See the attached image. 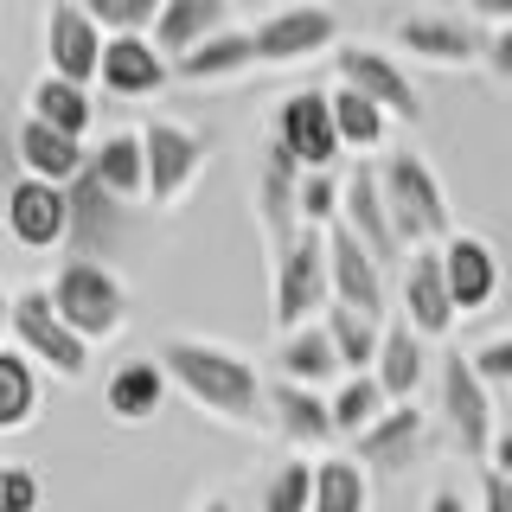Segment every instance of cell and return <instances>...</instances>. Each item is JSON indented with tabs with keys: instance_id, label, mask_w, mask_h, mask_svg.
<instances>
[{
	"instance_id": "cell-31",
	"label": "cell",
	"mask_w": 512,
	"mask_h": 512,
	"mask_svg": "<svg viewBox=\"0 0 512 512\" xmlns=\"http://www.w3.org/2000/svg\"><path fill=\"white\" fill-rule=\"evenodd\" d=\"M39 404H45L39 365L20 359L13 346H0V436H20V429H32V423H39Z\"/></svg>"
},
{
	"instance_id": "cell-17",
	"label": "cell",
	"mask_w": 512,
	"mask_h": 512,
	"mask_svg": "<svg viewBox=\"0 0 512 512\" xmlns=\"http://www.w3.org/2000/svg\"><path fill=\"white\" fill-rule=\"evenodd\" d=\"M423 448H429V410L391 404L359 442H352V461H359L365 474H372V468H378V474H404V468H416V461H423Z\"/></svg>"
},
{
	"instance_id": "cell-32",
	"label": "cell",
	"mask_w": 512,
	"mask_h": 512,
	"mask_svg": "<svg viewBox=\"0 0 512 512\" xmlns=\"http://www.w3.org/2000/svg\"><path fill=\"white\" fill-rule=\"evenodd\" d=\"M327 109H333V135H340V154H378L384 148V135H391V116H384L378 103H365L359 90H346V84H333L327 90Z\"/></svg>"
},
{
	"instance_id": "cell-3",
	"label": "cell",
	"mask_w": 512,
	"mask_h": 512,
	"mask_svg": "<svg viewBox=\"0 0 512 512\" xmlns=\"http://www.w3.org/2000/svg\"><path fill=\"white\" fill-rule=\"evenodd\" d=\"M45 295H52L58 320L84 346H103V340H116V333L128 327V288H122V276L109 263L71 256V263H58V276L45 282Z\"/></svg>"
},
{
	"instance_id": "cell-45",
	"label": "cell",
	"mask_w": 512,
	"mask_h": 512,
	"mask_svg": "<svg viewBox=\"0 0 512 512\" xmlns=\"http://www.w3.org/2000/svg\"><path fill=\"white\" fill-rule=\"evenodd\" d=\"M423 512H474V506L461 500L455 487H436V493H429V500H423Z\"/></svg>"
},
{
	"instance_id": "cell-39",
	"label": "cell",
	"mask_w": 512,
	"mask_h": 512,
	"mask_svg": "<svg viewBox=\"0 0 512 512\" xmlns=\"http://www.w3.org/2000/svg\"><path fill=\"white\" fill-rule=\"evenodd\" d=\"M468 365L480 372L487 391H512V333H493V340H480L468 352Z\"/></svg>"
},
{
	"instance_id": "cell-47",
	"label": "cell",
	"mask_w": 512,
	"mask_h": 512,
	"mask_svg": "<svg viewBox=\"0 0 512 512\" xmlns=\"http://www.w3.org/2000/svg\"><path fill=\"white\" fill-rule=\"evenodd\" d=\"M192 512H237V500H224V493H205V500L192 506Z\"/></svg>"
},
{
	"instance_id": "cell-26",
	"label": "cell",
	"mask_w": 512,
	"mask_h": 512,
	"mask_svg": "<svg viewBox=\"0 0 512 512\" xmlns=\"http://www.w3.org/2000/svg\"><path fill=\"white\" fill-rule=\"evenodd\" d=\"M160 404H167V372H160V359H122L116 372L103 378V410L116 416V423H154Z\"/></svg>"
},
{
	"instance_id": "cell-10",
	"label": "cell",
	"mask_w": 512,
	"mask_h": 512,
	"mask_svg": "<svg viewBox=\"0 0 512 512\" xmlns=\"http://www.w3.org/2000/svg\"><path fill=\"white\" fill-rule=\"evenodd\" d=\"M250 45H256V64H308L314 52L340 45V13L320 7V0H295V7L256 20Z\"/></svg>"
},
{
	"instance_id": "cell-44",
	"label": "cell",
	"mask_w": 512,
	"mask_h": 512,
	"mask_svg": "<svg viewBox=\"0 0 512 512\" xmlns=\"http://www.w3.org/2000/svg\"><path fill=\"white\" fill-rule=\"evenodd\" d=\"M474 7V20H487V26H512V0H468Z\"/></svg>"
},
{
	"instance_id": "cell-18",
	"label": "cell",
	"mask_w": 512,
	"mask_h": 512,
	"mask_svg": "<svg viewBox=\"0 0 512 512\" xmlns=\"http://www.w3.org/2000/svg\"><path fill=\"white\" fill-rule=\"evenodd\" d=\"M0 218H7V237L20 250H58L64 231H71V205H64V186H45V180H13L7 205H0Z\"/></svg>"
},
{
	"instance_id": "cell-40",
	"label": "cell",
	"mask_w": 512,
	"mask_h": 512,
	"mask_svg": "<svg viewBox=\"0 0 512 512\" xmlns=\"http://www.w3.org/2000/svg\"><path fill=\"white\" fill-rule=\"evenodd\" d=\"M39 500H45L39 474L20 461H0V512H39Z\"/></svg>"
},
{
	"instance_id": "cell-42",
	"label": "cell",
	"mask_w": 512,
	"mask_h": 512,
	"mask_svg": "<svg viewBox=\"0 0 512 512\" xmlns=\"http://www.w3.org/2000/svg\"><path fill=\"white\" fill-rule=\"evenodd\" d=\"M474 512H512V480L493 474V468H480V506Z\"/></svg>"
},
{
	"instance_id": "cell-23",
	"label": "cell",
	"mask_w": 512,
	"mask_h": 512,
	"mask_svg": "<svg viewBox=\"0 0 512 512\" xmlns=\"http://www.w3.org/2000/svg\"><path fill=\"white\" fill-rule=\"evenodd\" d=\"M269 429L295 448H327L333 442V410H327V391H301V384H282L269 378Z\"/></svg>"
},
{
	"instance_id": "cell-22",
	"label": "cell",
	"mask_w": 512,
	"mask_h": 512,
	"mask_svg": "<svg viewBox=\"0 0 512 512\" xmlns=\"http://www.w3.org/2000/svg\"><path fill=\"white\" fill-rule=\"evenodd\" d=\"M13 160H20L26 180L71 186L77 173L90 167V148L71 141V135H58V128H45V122H32V116H20V128H13Z\"/></svg>"
},
{
	"instance_id": "cell-14",
	"label": "cell",
	"mask_w": 512,
	"mask_h": 512,
	"mask_svg": "<svg viewBox=\"0 0 512 512\" xmlns=\"http://www.w3.org/2000/svg\"><path fill=\"white\" fill-rule=\"evenodd\" d=\"M327 282H333V308H352L365 320H384V269L372 263V250L346 231V224H327Z\"/></svg>"
},
{
	"instance_id": "cell-13",
	"label": "cell",
	"mask_w": 512,
	"mask_h": 512,
	"mask_svg": "<svg viewBox=\"0 0 512 512\" xmlns=\"http://www.w3.org/2000/svg\"><path fill=\"white\" fill-rule=\"evenodd\" d=\"M64 205H71V231H64L71 256H84V263L116 256V244L128 237V205H116L90 173H77V180L64 186Z\"/></svg>"
},
{
	"instance_id": "cell-15",
	"label": "cell",
	"mask_w": 512,
	"mask_h": 512,
	"mask_svg": "<svg viewBox=\"0 0 512 512\" xmlns=\"http://www.w3.org/2000/svg\"><path fill=\"white\" fill-rule=\"evenodd\" d=\"M340 224L352 237H359L365 250H372V263L378 269H397L404 263V244H397V231H391V212H384V192H378V167L372 160H359V167L346 173V192H340Z\"/></svg>"
},
{
	"instance_id": "cell-21",
	"label": "cell",
	"mask_w": 512,
	"mask_h": 512,
	"mask_svg": "<svg viewBox=\"0 0 512 512\" xmlns=\"http://www.w3.org/2000/svg\"><path fill=\"white\" fill-rule=\"evenodd\" d=\"M96 84L122 103H148L154 90L173 84V64L154 52V39H109L103 45V64H96Z\"/></svg>"
},
{
	"instance_id": "cell-33",
	"label": "cell",
	"mask_w": 512,
	"mask_h": 512,
	"mask_svg": "<svg viewBox=\"0 0 512 512\" xmlns=\"http://www.w3.org/2000/svg\"><path fill=\"white\" fill-rule=\"evenodd\" d=\"M308 512H372V474L352 455L314 461V506Z\"/></svg>"
},
{
	"instance_id": "cell-4",
	"label": "cell",
	"mask_w": 512,
	"mask_h": 512,
	"mask_svg": "<svg viewBox=\"0 0 512 512\" xmlns=\"http://www.w3.org/2000/svg\"><path fill=\"white\" fill-rule=\"evenodd\" d=\"M333 308V282H327V231H301L282 256H269V320L276 333L314 327Z\"/></svg>"
},
{
	"instance_id": "cell-2",
	"label": "cell",
	"mask_w": 512,
	"mask_h": 512,
	"mask_svg": "<svg viewBox=\"0 0 512 512\" xmlns=\"http://www.w3.org/2000/svg\"><path fill=\"white\" fill-rule=\"evenodd\" d=\"M378 167V192H384V212H391V231L404 250H436L455 237V212H448V192L436 180V167H429L416 148H391Z\"/></svg>"
},
{
	"instance_id": "cell-25",
	"label": "cell",
	"mask_w": 512,
	"mask_h": 512,
	"mask_svg": "<svg viewBox=\"0 0 512 512\" xmlns=\"http://www.w3.org/2000/svg\"><path fill=\"white\" fill-rule=\"evenodd\" d=\"M224 26H231V0H167L148 39H154V52L173 64V58L199 52L205 39H218Z\"/></svg>"
},
{
	"instance_id": "cell-30",
	"label": "cell",
	"mask_w": 512,
	"mask_h": 512,
	"mask_svg": "<svg viewBox=\"0 0 512 512\" xmlns=\"http://www.w3.org/2000/svg\"><path fill=\"white\" fill-rule=\"evenodd\" d=\"M26 116L45 122V128H58V135H71V141H84L90 122H96V103H90L84 84H64V77L45 71L39 84L26 90Z\"/></svg>"
},
{
	"instance_id": "cell-5",
	"label": "cell",
	"mask_w": 512,
	"mask_h": 512,
	"mask_svg": "<svg viewBox=\"0 0 512 512\" xmlns=\"http://www.w3.org/2000/svg\"><path fill=\"white\" fill-rule=\"evenodd\" d=\"M13 352L32 359L39 372L64 378V384H77L90 372V346L58 320V308H52L45 288H20V295H13Z\"/></svg>"
},
{
	"instance_id": "cell-29",
	"label": "cell",
	"mask_w": 512,
	"mask_h": 512,
	"mask_svg": "<svg viewBox=\"0 0 512 512\" xmlns=\"http://www.w3.org/2000/svg\"><path fill=\"white\" fill-rule=\"evenodd\" d=\"M423 372H429L423 340H416L404 320H391V327H384V340H378V365H372L378 391L391 397V404H416V384H423Z\"/></svg>"
},
{
	"instance_id": "cell-46",
	"label": "cell",
	"mask_w": 512,
	"mask_h": 512,
	"mask_svg": "<svg viewBox=\"0 0 512 512\" xmlns=\"http://www.w3.org/2000/svg\"><path fill=\"white\" fill-rule=\"evenodd\" d=\"M7 333H13V295L0 288V346H7Z\"/></svg>"
},
{
	"instance_id": "cell-35",
	"label": "cell",
	"mask_w": 512,
	"mask_h": 512,
	"mask_svg": "<svg viewBox=\"0 0 512 512\" xmlns=\"http://www.w3.org/2000/svg\"><path fill=\"white\" fill-rule=\"evenodd\" d=\"M320 333L333 340V352H340V372H372L378 365V340H384V320H365L352 308H327L320 314Z\"/></svg>"
},
{
	"instance_id": "cell-36",
	"label": "cell",
	"mask_w": 512,
	"mask_h": 512,
	"mask_svg": "<svg viewBox=\"0 0 512 512\" xmlns=\"http://www.w3.org/2000/svg\"><path fill=\"white\" fill-rule=\"evenodd\" d=\"M314 506V461L308 455H288L263 474L256 487V512H308Z\"/></svg>"
},
{
	"instance_id": "cell-37",
	"label": "cell",
	"mask_w": 512,
	"mask_h": 512,
	"mask_svg": "<svg viewBox=\"0 0 512 512\" xmlns=\"http://www.w3.org/2000/svg\"><path fill=\"white\" fill-rule=\"evenodd\" d=\"M77 7L103 26V39H148L167 0H77Z\"/></svg>"
},
{
	"instance_id": "cell-12",
	"label": "cell",
	"mask_w": 512,
	"mask_h": 512,
	"mask_svg": "<svg viewBox=\"0 0 512 512\" xmlns=\"http://www.w3.org/2000/svg\"><path fill=\"white\" fill-rule=\"evenodd\" d=\"M391 45L410 52V58H423V64H442V71H468V64H480V45L487 39H480L474 20H461V13L423 7V13H410V20H397Z\"/></svg>"
},
{
	"instance_id": "cell-38",
	"label": "cell",
	"mask_w": 512,
	"mask_h": 512,
	"mask_svg": "<svg viewBox=\"0 0 512 512\" xmlns=\"http://www.w3.org/2000/svg\"><path fill=\"white\" fill-rule=\"evenodd\" d=\"M340 192H346L340 173H301V180H295V212H301V224H308V231L340 224Z\"/></svg>"
},
{
	"instance_id": "cell-16",
	"label": "cell",
	"mask_w": 512,
	"mask_h": 512,
	"mask_svg": "<svg viewBox=\"0 0 512 512\" xmlns=\"http://www.w3.org/2000/svg\"><path fill=\"white\" fill-rule=\"evenodd\" d=\"M436 256H442V282H448V301H455V314H474V308H487V301L500 295L506 269H500V250H493L487 237L455 231L448 244H436Z\"/></svg>"
},
{
	"instance_id": "cell-41",
	"label": "cell",
	"mask_w": 512,
	"mask_h": 512,
	"mask_svg": "<svg viewBox=\"0 0 512 512\" xmlns=\"http://www.w3.org/2000/svg\"><path fill=\"white\" fill-rule=\"evenodd\" d=\"M480 64H487L493 84L512 90V26H493V32H487V45H480Z\"/></svg>"
},
{
	"instance_id": "cell-24",
	"label": "cell",
	"mask_w": 512,
	"mask_h": 512,
	"mask_svg": "<svg viewBox=\"0 0 512 512\" xmlns=\"http://www.w3.org/2000/svg\"><path fill=\"white\" fill-rule=\"evenodd\" d=\"M90 180L109 192L116 205H141L148 199V154H141V128H116L90 148Z\"/></svg>"
},
{
	"instance_id": "cell-28",
	"label": "cell",
	"mask_w": 512,
	"mask_h": 512,
	"mask_svg": "<svg viewBox=\"0 0 512 512\" xmlns=\"http://www.w3.org/2000/svg\"><path fill=\"white\" fill-rule=\"evenodd\" d=\"M256 71V45H250V26H224L218 39H205L199 52L173 58V84H231V77Z\"/></svg>"
},
{
	"instance_id": "cell-27",
	"label": "cell",
	"mask_w": 512,
	"mask_h": 512,
	"mask_svg": "<svg viewBox=\"0 0 512 512\" xmlns=\"http://www.w3.org/2000/svg\"><path fill=\"white\" fill-rule=\"evenodd\" d=\"M276 378L282 384H301V391H333L346 372H340V352H333V340L314 327H295L276 340Z\"/></svg>"
},
{
	"instance_id": "cell-7",
	"label": "cell",
	"mask_w": 512,
	"mask_h": 512,
	"mask_svg": "<svg viewBox=\"0 0 512 512\" xmlns=\"http://www.w3.org/2000/svg\"><path fill=\"white\" fill-rule=\"evenodd\" d=\"M269 141L295 160L301 173H333L340 167V135H333L327 90H288L269 109Z\"/></svg>"
},
{
	"instance_id": "cell-43",
	"label": "cell",
	"mask_w": 512,
	"mask_h": 512,
	"mask_svg": "<svg viewBox=\"0 0 512 512\" xmlns=\"http://www.w3.org/2000/svg\"><path fill=\"white\" fill-rule=\"evenodd\" d=\"M480 468H493V474H506V480H512V423L500 429V436H493V455L480 461Z\"/></svg>"
},
{
	"instance_id": "cell-19",
	"label": "cell",
	"mask_w": 512,
	"mask_h": 512,
	"mask_svg": "<svg viewBox=\"0 0 512 512\" xmlns=\"http://www.w3.org/2000/svg\"><path fill=\"white\" fill-rule=\"evenodd\" d=\"M397 308H404V327L416 340H448V333H455L461 314H455V301H448L436 250H410L404 256V295H397Z\"/></svg>"
},
{
	"instance_id": "cell-6",
	"label": "cell",
	"mask_w": 512,
	"mask_h": 512,
	"mask_svg": "<svg viewBox=\"0 0 512 512\" xmlns=\"http://www.w3.org/2000/svg\"><path fill=\"white\" fill-rule=\"evenodd\" d=\"M436 410H442V436L455 455H468V461H487L493 455V436H500V423H493V391L480 384V372L468 365V352H448L442 359V397H436Z\"/></svg>"
},
{
	"instance_id": "cell-20",
	"label": "cell",
	"mask_w": 512,
	"mask_h": 512,
	"mask_svg": "<svg viewBox=\"0 0 512 512\" xmlns=\"http://www.w3.org/2000/svg\"><path fill=\"white\" fill-rule=\"evenodd\" d=\"M295 180H301V167L269 141V148H263V173H256V224H263L269 256H282L301 231H308L301 212H295Z\"/></svg>"
},
{
	"instance_id": "cell-1",
	"label": "cell",
	"mask_w": 512,
	"mask_h": 512,
	"mask_svg": "<svg viewBox=\"0 0 512 512\" xmlns=\"http://www.w3.org/2000/svg\"><path fill=\"white\" fill-rule=\"evenodd\" d=\"M154 359H160V372H167V384H180L212 423L269 429V384L237 346L199 340V333H167V340L154 346Z\"/></svg>"
},
{
	"instance_id": "cell-9",
	"label": "cell",
	"mask_w": 512,
	"mask_h": 512,
	"mask_svg": "<svg viewBox=\"0 0 512 512\" xmlns=\"http://www.w3.org/2000/svg\"><path fill=\"white\" fill-rule=\"evenodd\" d=\"M141 154H148V205H180L205 173V135L173 116L141 122Z\"/></svg>"
},
{
	"instance_id": "cell-11",
	"label": "cell",
	"mask_w": 512,
	"mask_h": 512,
	"mask_svg": "<svg viewBox=\"0 0 512 512\" xmlns=\"http://www.w3.org/2000/svg\"><path fill=\"white\" fill-rule=\"evenodd\" d=\"M103 26L90 20L77 0H52L45 7V71L64 84H96V64H103Z\"/></svg>"
},
{
	"instance_id": "cell-34",
	"label": "cell",
	"mask_w": 512,
	"mask_h": 512,
	"mask_svg": "<svg viewBox=\"0 0 512 512\" xmlns=\"http://www.w3.org/2000/svg\"><path fill=\"white\" fill-rule=\"evenodd\" d=\"M327 410H333V436L359 442L365 429H372L378 416L391 410V397L378 391V378H372V372H352V378H340V384L327 391Z\"/></svg>"
},
{
	"instance_id": "cell-8",
	"label": "cell",
	"mask_w": 512,
	"mask_h": 512,
	"mask_svg": "<svg viewBox=\"0 0 512 512\" xmlns=\"http://www.w3.org/2000/svg\"><path fill=\"white\" fill-rule=\"evenodd\" d=\"M333 64H340V84L359 90L365 103H378L391 122H423V90H416V77L404 71L397 52L365 45V39H346L340 52H333Z\"/></svg>"
}]
</instances>
